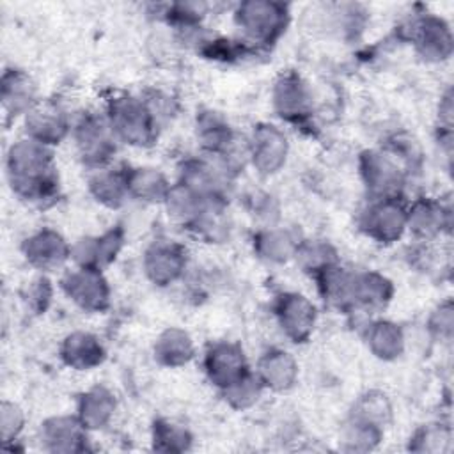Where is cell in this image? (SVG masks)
I'll list each match as a JSON object with an SVG mask.
<instances>
[{"label":"cell","mask_w":454,"mask_h":454,"mask_svg":"<svg viewBox=\"0 0 454 454\" xmlns=\"http://www.w3.org/2000/svg\"><path fill=\"white\" fill-rule=\"evenodd\" d=\"M197 140L207 153L225 156L234 144V133L218 112L207 110L197 117Z\"/></svg>","instance_id":"obj_23"},{"label":"cell","mask_w":454,"mask_h":454,"mask_svg":"<svg viewBox=\"0 0 454 454\" xmlns=\"http://www.w3.org/2000/svg\"><path fill=\"white\" fill-rule=\"evenodd\" d=\"M411 39L422 59L442 62L452 53V34L449 25L433 14H427L413 23Z\"/></svg>","instance_id":"obj_14"},{"label":"cell","mask_w":454,"mask_h":454,"mask_svg":"<svg viewBox=\"0 0 454 454\" xmlns=\"http://www.w3.org/2000/svg\"><path fill=\"white\" fill-rule=\"evenodd\" d=\"M126 186L129 197H135L144 202H165L172 184L167 181V177L149 167H137V168H126Z\"/></svg>","instance_id":"obj_21"},{"label":"cell","mask_w":454,"mask_h":454,"mask_svg":"<svg viewBox=\"0 0 454 454\" xmlns=\"http://www.w3.org/2000/svg\"><path fill=\"white\" fill-rule=\"evenodd\" d=\"M360 227L378 243H394L406 231V209L397 199H374L362 213Z\"/></svg>","instance_id":"obj_7"},{"label":"cell","mask_w":454,"mask_h":454,"mask_svg":"<svg viewBox=\"0 0 454 454\" xmlns=\"http://www.w3.org/2000/svg\"><path fill=\"white\" fill-rule=\"evenodd\" d=\"M21 250L25 259L41 271H53L71 257V245L51 229H43L27 238Z\"/></svg>","instance_id":"obj_13"},{"label":"cell","mask_w":454,"mask_h":454,"mask_svg":"<svg viewBox=\"0 0 454 454\" xmlns=\"http://www.w3.org/2000/svg\"><path fill=\"white\" fill-rule=\"evenodd\" d=\"M450 211L431 199H419L406 209V229L422 241H431L449 229Z\"/></svg>","instance_id":"obj_17"},{"label":"cell","mask_w":454,"mask_h":454,"mask_svg":"<svg viewBox=\"0 0 454 454\" xmlns=\"http://www.w3.org/2000/svg\"><path fill=\"white\" fill-rule=\"evenodd\" d=\"M51 294H53V291H51L50 280H48L44 275H41V277H37L35 280L30 282L25 298H27V303H28L34 310L44 312L46 307H48L50 301H51Z\"/></svg>","instance_id":"obj_36"},{"label":"cell","mask_w":454,"mask_h":454,"mask_svg":"<svg viewBox=\"0 0 454 454\" xmlns=\"http://www.w3.org/2000/svg\"><path fill=\"white\" fill-rule=\"evenodd\" d=\"M360 174L374 199H397L404 184L403 170L380 151H365L360 156Z\"/></svg>","instance_id":"obj_6"},{"label":"cell","mask_w":454,"mask_h":454,"mask_svg":"<svg viewBox=\"0 0 454 454\" xmlns=\"http://www.w3.org/2000/svg\"><path fill=\"white\" fill-rule=\"evenodd\" d=\"M293 257H296L300 266L312 275H316V273L323 271L325 268L337 262L335 250L328 243H323V241L298 243Z\"/></svg>","instance_id":"obj_31"},{"label":"cell","mask_w":454,"mask_h":454,"mask_svg":"<svg viewBox=\"0 0 454 454\" xmlns=\"http://www.w3.org/2000/svg\"><path fill=\"white\" fill-rule=\"evenodd\" d=\"M60 284L66 296L87 312H101L110 305V287L101 270L78 266Z\"/></svg>","instance_id":"obj_5"},{"label":"cell","mask_w":454,"mask_h":454,"mask_svg":"<svg viewBox=\"0 0 454 454\" xmlns=\"http://www.w3.org/2000/svg\"><path fill=\"white\" fill-rule=\"evenodd\" d=\"M255 374L264 387L282 392L294 385L298 376V365L291 353L284 349H270L259 358Z\"/></svg>","instance_id":"obj_19"},{"label":"cell","mask_w":454,"mask_h":454,"mask_svg":"<svg viewBox=\"0 0 454 454\" xmlns=\"http://www.w3.org/2000/svg\"><path fill=\"white\" fill-rule=\"evenodd\" d=\"M262 388H264V385L261 383L259 376L250 371L245 378H241L239 381H236L234 385H231L229 388H225L222 392L225 395V401H229L231 406L243 410V408H248L254 403H257Z\"/></svg>","instance_id":"obj_32"},{"label":"cell","mask_w":454,"mask_h":454,"mask_svg":"<svg viewBox=\"0 0 454 454\" xmlns=\"http://www.w3.org/2000/svg\"><path fill=\"white\" fill-rule=\"evenodd\" d=\"M429 328L440 339H450L452 335V303L447 300L433 310L429 317Z\"/></svg>","instance_id":"obj_37"},{"label":"cell","mask_w":454,"mask_h":454,"mask_svg":"<svg viewBox=\"0 0 454 454\" xmlns=\"http://www.w3.org/2000/svg\"><path fill=\"white\" fill-rule=\"evenodd\" d=\"M254 247L262 259L271 262H284L294 255L298 243L287 231L266 229L254 238Z\"/></svg>","instance_id":"obj_29"},{"label":"cell","mask_w":454,"mask_h":454,"mask_svg":"<svg viewBox=\"0 0 454 454\" xmlns=\"http://www.w3.org/2000/svg\"><path fill=\"white\" fill-rule=\"evenodd\" d=\"M206 12V5L199 2H181L172 4L167 11V18L170 23L177 25L179 28H190L197 25Z\"/></svg>","instance_id":"obj_33"},{"label":"cell","mask_w":454,"mask_h":454,"mask_svg":"<svg viewBox=\"0 0 454 454\" xmlns=\"http://www.w3.org/2000/svg\"><path fill=\"white\" fill-rule=\"evenodd\" d=\"M144 270L153 284L168 286L186 270V248L172 239H158L144 254Z\"/></svg>","instance_id":"obj_9"},{"label":"cell","mask_w":454,"mask_h":454,"mask_svg":"<svg viewBox=\"0 0 454 454\" xmlns=\"http://www.w3.org/2000/svg\"><path fill=\"white\" fill-rule=\"evenodd\" d=\"M390 411H392V408H390L387 395L372 390V392L364 394L356 401V404L351 411V422H358V424H365V426H372V427L380 429L390 419Z\"/></svg>","instance_id":"obj_30"},{"label":"cell","mask_w":454,"mask_h":454,"mask_svg":"<svg viewBox=\"0 0 454 454\" xmlns=\"http://www.w3.org/2000/svg\"><path fill=\"white\" fill-rule=\"evenodd\" d=\"M275 316L287 339L305 342L316 325L314 303L300 293H284L277 298Z\"/></svg>","instance_id":"obj_10"},{"label":"cell","mask_w":454,"mask_h":454,"mask_svg":"<svg viewBox=\"0 0 454 454\" xmlns=\"http://www.w3.org/2000/svg\"><path fill=\"white\" fill-rule=\"evenodd\" d=\"M89 190L98 202L108 207H119L129 197L126 186V174L112 168H98L89 179Z\"/></svg>","instance_id":"obj_28"},{"label":"cell","mask_w":454,"mask_h":454,"mask_svg":"<svg viewBox=\"0 0 454 454\" xmlns=\"http://www.w3.org/2000/svg\"><path fill=\"white\" fill-rule=\"evenodd\" d=\"M2 103L7 115H27L35 103V87L32 80L18 69H7L2 76Z\"/></svg>","instance_id":"obj_20"},{"label":"cell","mask_w":454,"mask_h":454,"mask_svg":"<svg viewBox=\"0 0 454 454\" xmlns=\"http://www.w3.org/2000/svg\"><path fill=\"white\" fill-rule=\"evenodd\" d=\"M124 243L122 229L115 227L96 238H82L71 247V259L80 268H96L110 264L121 252Z\"/></svg>","instance_id":"obj_15"},{"label":"cell","mask_w":454,"mask_h":454,"mask_svg":"<svg viewBox=\"0 0 454 454\" xmlns=\"http://www.w3.org/2000/svg\"><path fill=\"white\" fill-rule=\"evenodd\" d=\"M74 140L82 161L94 170L105 168L115 153V135L106 121L96 114L83 115L74 126Z\"/></svg>","instance_id":"obj_4"},{"label":"cell","mask_w":454,"mask_h":454,"mask_svg":"<svg viewBox=\"0 0 454 454\" xmlns=\"http://www.w3.org/2000/svg\"><path fill=\"white\" fill-rule=\"evenodd\" d=\"M60 356L66 365L76 371H89L103 362L105 348L96 335L89 332H73L62 340Z\"/></svg>","instance_id":"obj_18"},{"label":"cell","mask_w":454,"mask_h":454,"mask_svg":"<svg viewBox=\"0 0 454 454\" xmlns=\"http://www.w3.org/2000/svg\"><path fill=\"white\" fill-rule=\"evenodd\" d=\"M204 369L209 381L220 390L229 388L250 372L241 346L234 342H216L204 356Z\"/></svg>","instance_id":"obj_8"},{"label":"cell","mask_w":454,"mask_h":454,"mask_svg":"<svg viewBox=\"0 0 454 454\" xmlns=\"http://www.w3.org/2000/svg\"><path fill=\"white\" fill-rule=\"evenodd\" d=\"M7 177L12 192L30 202L43 204L59 192L53 153L32 138L18 140L7 153Z\"/></svg>","instance_id":"obj_1"},{"label":"cell","mask_w":454,"mask_h":454,"mask_svg":"<svg viewBox=\"0 0 454 454\" xmlns=\"http://www.w3.org/2000/svg\"><path fill=\"white\" fill-rule=\"evenodd\" d=\"M392 282L376 271L355 273L353 277L355 307H364L369 310L383 309L392 300Z\"/></svg>","instance_id":"obj_22"},{"label":"cell","mask_w":454,"mask_h":454,"mask_svg":"<svg viewBox=\"0 0 454 454\" xmlns=\"http://www.w3.org/2000/svg\"><path fill=\"white\" fill-rule=\"evenodd\" d=\"M115 410V399L105 387H94L78 401V419L85 429L103 427Z\"/></svg>","instance_id":"obj_26"},{"label":"cell","mask_w":454,"mask_h":454,"mask_svg":"<svg viewBox=\"0 0 454 454\" xmlns=\"http://www.w3.org/2000/svg\"><path fill=\"white\" fill-rule=\"evenodd\" d=\"M106 121L117 140L135 147L151 145L158 137V122L144 99L117 96L108 101Z\"/></svg>","instance_id":"obj_2"},{"label":"cell","mask_w":454,"mask_h":454,"mask_svg":"<svg viewBox=\"0 0 454 454\" xmlns=\"http://www.w3.org/2000/svg\"><path fill=\"white\" fill-rule=\"evenodd\" d=\"M27 138H32L43 145H55L69 131V121L66 114L53 103L35 105L25 119Z\"/></svg>","instance_id":"obj_16"},{"label":"cell","mask_w":454,"mask_h":454,"mask_svg":"<svg viewBox=\"0 0 454 454\" xmlns=\"http://www.w3.org/2000/svg\"><path fill=\"white\" fill-rule=\"evenodd\" d=\"M154 440L168 442L165 450H183V449H186V443L190 442V434L186 429H183L168 420H158V422H154Z\"/></svg>","instance_id":"obj_34"},{"label":"cell","mask_w":454,"mask_h":454,"mask_svg":"<svg viewBox=\"0 0 454 454\" xmlns=\"http://www.w3.org/2000/svg\"><path fill=\"white\" fill-rule=\"evenodd\" d=\"M43 438L53 443V450H80L85 440V426L80 419L51 417L43 426Z\"/></svg>","instance_id":"obj_27"},{"label":"cell","mask_w":454,"mask_h":454,"mask_svg":"<svg viewBox=\"0 0 454 454\" xmlns=\"http://www.w3.org/2000/svg\"><path fill=\"white\" fill-rule=\"evenodd\" d=\"M248 154L261 174H275L286 163L287 138L277 126L259 124L252 131Z\"/></svg>","instance_id":"obj_11"},{"label":"cell","mask_w":454,"mask_h":454,"mask_svg":"<svg viewBox=\"0 0 454 454\" xmlns=\"http://www.w3.org/2000/svg\"><path fill=\"white\" fill-rule=\"evenodd\" d=\"M23 422H25V417L21 408L11 401H4L0 410V426H2L4 442L14 440L18 433L23 429Z\"/></svg>","instance_id":"obj_35"},{"label":"cell","mask_w":454,"mask_h":454,"mask_svg":"<svg viewBox=\"0 0 454 454\" xmlns=\"http://www.w3.org/2000/svg\"><path fill=\"white\" fill-rule=\"evenodd\" d=\"M273 108L289 122L307 119L312 112V94L307 83L294 73L280 76L273 89Z\"/></svg>","instance_id":"obj_12"},{"label":"cell","mask_w":454,"mask_h":454,"mask_svg":"<svg viewBox=\"0 0 454 454\" xmlns=\"http://www.w3.org/2000/svg\"><path fill=\"white\" fill-rule=\"evenodd\" d=\"M365 340L369 349L381 360H394L404 349V335L401 328L387 319H378L367 325Z\"/></svg>","instance_id":"obj_25"},{"label":"cell","mask_w":454,"mask_h":454,"mask_svg":"<svg viewBox=\"0 0 454 454\" xmlns=\"http://www.w3.org/2000/svg\"><path fill=\"white\" fill-rule=\"evenodd\" d=\"M234 23L248 43L270 46L286 32L289 7L271 0H247L238 4Z\"/></svg>","instance_id":"obj_3"},{"label":"cell","mask_w":454,"mask_h":454,"mask_svg":"<svg viewBox=\"0 0 454 454\" xmlns=\"http://www.w3.org/2000/svg\"><path fill=\"white\" fill-rule=\"evenodd\" d=\"M193 340L181 328H167L154 342V358L167 367H179L193 358Z\"/></svg>","instance_id":"obj_24"}]
</instances>
